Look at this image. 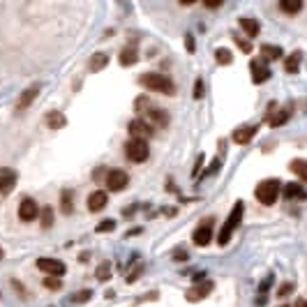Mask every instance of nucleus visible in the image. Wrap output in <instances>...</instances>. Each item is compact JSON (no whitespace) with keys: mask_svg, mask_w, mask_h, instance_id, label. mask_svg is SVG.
<instances>
[{"mask_svg":"<svg viewBox=\"0 0 307 307\" xmlns=\"http://www.w3.org/2000/svg\"><path fill=\"white\" fill-rule=\"evenodd\" d=\"M139 81L146 90H153V93H162V95H174L176 93L174 81L169 79V76H164V74H160V72H148V74H143Z\"/></svg>","mask_w":307,"mask_h":307,"instance_id":"1","label":"nucleus"},{"mask_svg":"<svg viewBox=\"0 0 307 307\" xmlns=\"http://www.w3.org/2000/svg\"><path fill=\"white\" fill-rule=\"evenodd\" d=\"M243 213H245V203L243 201H238L234 206V210L229 213L227 222H224V227L220 229V236H217V243H220L222 247L227 245L229 241H231V236H234V231L238 227H241V222H243Z\"/></svg>","mask_w":307,"mask_h":307,"instance_id":"2","label":"nucleus"},{"mask_svg":"<svg viewBox=\"0 0 307 307\" xmlns=\"http://www.w3.org/2000/svg\"><path fill=\"white\" fill-rule=\"evenodd\" d=\"M280 192H282L280 181L270 178V181H263V183H259V185H256L254 196H256V201H259V203H263V206H273L275 201H277V196H280Z\"/></svg>","mask_w":307,"mask_h":307,"instance_id":"3","label":"nucleus"},{"mask_svg":"<svg viewBox=\"0 0 307 307\" xmlns=\"http://www.w3.org/2000/svg\"><path fill=\"white\" fill-rule=\"evenodd\" d=\"M125 155L127 160L134 162V164H141V162L148 160L150 155V148H148V141H141V139H132L125 143Z\"/></svg>","mask_w":307,"mask_h":307,"instance_id":"4","label":"nucleus"},{"mask_svg":"<svg viewBox=\"0 0 307 307\" xmlns=\"http://www.w3.org/2000/svg\"><path fill=\"white\" fill-rule=\"evenodd\" d=\"M37 268H40L42 273H47L49 277H58V280H61L62 275H65V270H67V266L62 263L61 259H47V256L37 259Z\"/></svg>","mask_w":307,"mask_h":307,"instance_id":"5","label":"nucleus"},{"mask_svg":"<svg viewBox=\"0 0 307 307\" xmlns=\"http://www.w3.org/2000/svg\"><path fill=\"white\" fill-rule=\"evenodd\" d=\"M127 183H129V178H127V174L123 171V169H111L107 174V187L109 192H123L127 187Z\"/></svg>","mask_w":307,"mask_h":307,"instance_id":"6","label":"nucleus"},{"mask_svg":"<svg viewBox=\"0 0 307 307\" xmlns=\"http://www.w3.org/2000/svg\"><path fill=\"white\" fill-rule=\"evenodd\" d=\"M127 129H129V134H132V139H141V141H148L150 136H153V132H155L153 127L148 125L143 118H134Z\"/></svg>","mask_w":307,"mask_h":307,"instance_id":"7","label":"nucleus"},{"mask_svg":"<svg viewBox=\"0 0 307 307\" xmlns=\"http://www.w3.org/2000/svg\"><path fill=\"white\" fill-rule=\"evenodd\" d=\"M141 118L153 127V129H155V127H167L169 125V116L164 114L162 109H155V107L143 109V116H141Z\"/></svg>","mask_w":307,"mask_h":307,"instance_id":"8","label":"nucleus"},{"mask_svg":"<svg viewBox=\"0 0 307 307\" xmlns=\"http://www.w3.org/2000/svg\"><path fill=\"white\" fill-rule=\"evenodd\" d=\"M213 289H215V282L213 280H203L199 287H192V289H189L185 298L189 303H199V301H203V298H208Z\"/></svg>","mask_w":307,"mask_h":307,"instance_id":"9","label":"nucleus"},{"mask_svg":"<svg viewBox=\"0 0 307 307\" xmlns=\"http://www.w3.org/2000/svg\"><path fill=\"white\" fill-rule=\"evenodd\" d=\"M37 215H40V206H37V201L35 199H23L19 203V220L21 222H33L37 220Z\"/></svg>","mask_w":307,"mask_h":307,"instance_id":"10","label":"nucleus"},{"mask_svg":"<svg viewBox=\"0 0 307 307\" xmlns=\"http://www.w3.org/2000/svg\"><path fill=\"white\" fill-rule=\"evenodd\" d=\"M109 203V196L104 189H97V192H93L90 196H88V210L90 213H100V210H104Z\"/></svg>","mask_w":307,"mask_h":307,"instance_id":"11","label":"nucleus"},{"mask_svg":"<svg viewBox=\"0 0 307 307\" xmlns=\"http://www.w3.org/2000/svg\"><path fill=\"white\" fill-rule=\"evenodd\" d=\"M249 69H252V81L254 83H266V81L270 79V69L266 67V62L263 61H252Z\"/></svg>","mask_w":307,"mask_h":307,"instance_id":"12","label":"nucleus"},{"mask_svg":"<svg viewBox=\"0 0 307 307\" xmlns=\"http://www.w3.org/2000/svg\"><path fill=\"white\" fill-rule=\"evenodd\" d=\"M210 241H213V227H210V222H206V224H201L194 231V245L206 247V245H210Z\"/></svg>","mask_w":307,"mask_h":307,"instance_id":"13","label":"nucleus"},{"mask_svg":"<svg viewBox=\"0 0 307 307\" xmlns=\"http://www.w3.org/2000/svg\"><path fill=\"white\" fill-rule=\"evenodd\" d=\"M14 185H16V171L2 167V169H0V194L12 192Z\"/></svg>","mask_w":307,"mask_h":307,"instance_id":"14","label":"nucleus"},{"mask_svg":"<svg viewBox=\"0 0 307 307\" xmlns=\"http://www.w3.org/2000/svg\"><path fill=\"white\" fill-rule=\"evenodd\" d=\"M254 134H256V127L254 125L238 127V129L234 132V143H238V146H247V143L254 139Z\"/></svg>","mask_w":307,"mask_h":307,"instance_id":"15","label":"nucleus"},{"mask_svg":"<svg viewBox=\"0 0 307 307\" xmlns=\"http://www.w3.org/2000/svg\"><path fill=\"white\" fill-rule=\"evenodd\" d=\"M37 95H40V86H30L28 90H23V95L19 97V104H16V111H26L37 100Z\"/></svg>","mask_w":307,"mask_h":307,"instance_id":"16","label":"nucleus"},{"mask_svg":"<svg viewBox=\"0 0 307 307\" xmlns=\"http://www.w3.org/2000/svg\"><path fill=\"white\" fill-rule=\"evenodd\" d=\"M301 62H303V51H294V54H289V58L284 61V69H287V74H296V72H298Z\"/></svg>","mask_w":307,"mask_h":307,"instance_id":"17","label":"nucleus"},{"mask_svg":"<svg viewBox=\"0 0 307 307\" xmlns=\"http://www.w3.org/2000/svg\"><path fill=\"white\" fill-rule=\"evenodd\" d=\"M238 26L245 30L249 37H256V35L261 33V26H259V21H254V19H247V16H243L241 21H238Z\"/></svg>","mask_w":307,"mask_h":307,"instance_id":"18","label":"nucleus"},{"mask_svg":"<svg viewBox=\"0 0 307 307\" xmlns=\"http://www.w3.org/2000/svg\"><path fill=\"white\" fill-rule=\"evenodd\" d=\"M47 125L51 127V129H61V127L67 125V116L61 114V111H51V114L47 116Z\"/></svg>","mask_w":307,"mask_h":307,"instance_id":"19","label":"nucleus"},{"mask_svg":"<svg viewBox=\"0 0 307 307\" xmlns=\"http://www.w3.org/2000/svg\"><path fill=\"white\" fill-rule=\"evenodd\" d=\"M284 196H287L289 201H291V199H301V201H303V199H307V192L303 189L301 185H296V183H289V185L284 187Z\"/></svg>","mask_w":307,"mask_h":307,"instance_id":"20","label":"nucleus"},{"mask_svg":"<svg viewBox=\"0 0 307 307\" xmlns=\"http://www.w3.org/2000/svg\"><path fill=\"white\" fill-rule=\"evenodd\" d=\"M109 65V56L107 54H95L93 58H90V72H102L104 67Z\"/></svg>","mask_w":307,"mask_h":307,"instance_id":"21","label":"nucleus"},{"mask_svg":"<svg viewBox=\"0 0 307 307\" xmlns=\"http://www.w3.org/2000/svg\"><path fill=\"white\" fill-rule=\"evenodd\" d=\"M261 56H263V61H277V58H282V49L275 47V44H263Z\"/></svg>","mask_w":307,"mask_h":307,"instance_id":"22","label":"nucleus"},{"mask_svg":"<svg viewBox=\"0 0 307 307\" xmlns=\"http://www.w3.org/2000/svg\"><path fill=\"white\" fill-rule=\"evenodd\" d=\"M289 116H291V111L289 109H280L275 116H268V125L270 127H280V125H284V123L289 121Z\"/></svg>","mask_w":307,"mask_h":307,"instance_id":"23","label":"nucleus"},{"mask_svg":"<svg viewBox=\"0 0 307 307\" xmlns=\"http://www.w3.org/2000/svg\"><path fill=\"white\" fill-rule=\"evenodd\" d=\"M289 169H291L303 183H307V162L305 160H294L291 164H289Z\"/></svg>","mask_w":307,"mask_h":307,"instance_id":"24","label":"nucleus"},{"mask_svg":"<svg viewBox=\"0 0 307 307\" xmlns=\"http://www.w3.org/2000/svg\"><path fill=\"white\" fill-rule=\"evenodd\" d=\"M118 61H121V65H123V67H132L134 62L139 61V54H136V49L129 47V49H125V51H123Z\"/></svg>","mask_w":307,"mask_h":307,"instance_id":"25","label":"nucleus"},{"mask_svg":"<svg viewBox=\"0 0 307 307\" xmlns=\"http://www.w3.org/2000/svg\"><path fill=\"white\" fill-rule=\"evenodd\" d=\"M280 9L284 14H298L303 9V2H301V0H282Z\"/></svg>","mask_w":307,"mask_h":307,"instance_id":"26","label":"nucleus"},{"mask_svg":"<svg viewBox=\"0 0 307 307\" xmlns=\"http://www.w3.org/2000/svg\"><path fill=\"white\" fill-rule=\"evenodd\" d=\"M273 282H275V277L273 275H268L266 280L259 284V303H266V294H268V289L273 287Z\"/></svg>","mask_w":307,"mask_h":307,"instance_id":"27","label":"nucleus"},{"mask_svg":"<svg viewBox=\"0 0 307 307\" xmlns=\"http://www.w3.org/2000/svg\"><path fill=\"white\" fill-rule=\"evenodd\" d=\"M215 61L220 62V65H229V62L234 61V54H231L229 49H217V51H215Z\"/></svg>","mask_w":307,"mask_h":307,"instance_id":"28","label":"nucleus"},{"mask_svg":"<svg viewBox=\"0 0 307 307\" xmlns=\"http://www.w3.org/2000/svg\"><path fill=\"white\" fill-rule=\"evenodd\" d=\"M97 280H102V282L111 280V261L100 263V268H97Z\"/></svg>","mask_w":307,"mask_h":307,"instance_id":"29","label":"nucleus"},{"mask_svg":"<svg viewBox=\"0 0 307 307\" xmlns=\"http://www.w3.org/2000/svg\"><path fill=\"white\" fill-rule=\"evenodd\" d=\"M51 224H54V210L47 206V208H42V227L49 229Z\"/></svg>","mask_w":307,"mask_h":307,"instance_id":"30","label":"nucleus"},{"mask_svg":"<svg viewBox=\"0 0 307 307\" xmlns=\"http://www.w3.org/2000/svg\"><path fill=\"white\" fill-rule=\"evenodd\" d=\"M114 229H116V222L107 220V222H100V224L95 227V231H97V234H109V231H114Z\"/></svg>","mask_w":307,"mask_h":307,"instance_id":"31","label":"nucleus"},{"mask_svg":"<svg viewBox=\"0 0 307 307\" xmlns=\"http://www.w3.org/2000/svg\"><path fill=\"white\" fill-rule=\"evenodd\" d=\"M90 298H93V291H79V294H74L72 296V303H88L90 301Z\"/></svg>","mask_w":307,"mask_h":307,"instance_id":"32","label":"nucleus"},{"mask_svg":"<svg viewBox=\"0 0 307 307\" xmlns=\"http://www.w3.org/2000/svg\"><path fill=\"white\" fill-rule=\"evenodd\" d=\"M234 42L241 47V51L243 54H249L252 51V42H247V40H243V37H238V35H234Z\"/></svg>","mask_w":307,"mask_h":307,"instance_id":"33","label":"nucleus"},{"mask_svg":"<svg viewBox=\"0 0 307 307\" xmlns=\"http://www.w3.org/2000/svg\"><path fill=\"white\" fill-rule=\"evenodd\" d=\"M44 287L58 291V289H61V280H58V277H44Z\"/></svg>","mask_w":307,"mask_h":307,"instance_id":"34","label":"nucleus"},{"mask_svg":"<svg viewBox=\"0 0 307 307\" xmlns=\"http://www.w3.org/2000/svg\"><path fill=\"white\" fill-rule=\"evenodd\" d=\"M72 210H74V206H72V201H69V194L65 192V194H62V213L69 215Z\"/></svg>","mask_w":307,"mask_h":307,"instance_id":"35","label":"nucleus"},{"mask_svg":"<svg viewBox=\"0 0 307 307\" xmlns=\"http://www.w3.org/2000/svg\"><path fill=\"white\" fill-rule=\"evenodd\" d=\"M194 97H196V100H201V97H203V81H201V79L194 81Z\"/></svg>","mask_w":307,"mask_h":307,"instance_id":"36","label":"nucleus"},{"mask_svg":"<svg viewBox=\"0 0 307 307\" xmlns=\"http://www.w3.org/2000/svg\"><path fill=\"white\" fill-rule=\"evenodd\" d=\"M291 291H294V284H291V282H287V284H282V287H280L277 296H282V298H284V296H289Z\"/></svg>","mask_w":307,"mask_h":307,"instance_id":"37","label":"nucleus"},{"mask_svg":"<svg viewBox=\"0 0 307 307\" xmlns=\"http://www.w3.org/2000/svg\"><path fill=\"white\" fill-rule=\"evenodd\" d=\"M185 47H187V51H189V54L194 51V37H192V35H185Z\"/></svg>","mask_w":307,"mask_h":307,"instance_id":"38","label":"nucleus"},{"mask_svg":"<svg viewBox=\"0 0 307 307\" xmlns=\"http://www.w3.org/2000/svg\"><path fill=\"white\" fill-rule=\"evenodd\" d=\"M203 5H206V7H210V9H215V7H220V5H222V0H206Z\"/></svg>","mask_w":307,"mask_h":307,"instance_id":"39","label":"nucleus"},{"mask_svg":"<svg viewBox=\"0 0 307 307\" xmlns=\"http://www.w3.org/2000/svg\"><path fill=\"white\" fill-rule=\"evenodd\" d=\"M192 280H194V282H203V280H206V273H194V275H192Z\"/></svg>","mask_w":307,"mask_h":307,"instance_id":"40","label":"nucleus"},{"mask_svg":"<svg viewBox=\"0 0 307 307\" xmlns=\"http://www.w3.org/2000/svg\"><path fill=\"white\" fill-rule=\"evenodd\" d=\"M174 259H176V261H185V259H187V254H185V252H176Z\"/></svg>","mask_w":307,"mask_h":307,"instance_id":"41","label":"nucleus"},{"mask_svg":"<svg viewBox=\"0 0 307 307\" xmlns=\"http://www.w3.org/2000/svg\"><path fill=\"white\" fill-rule=\"evenodd\" d=\"M294 307H307V301H305V298H301V301H296Z\"/></svg>","mask_w":307,"mask_h":307,"instance_id":"42","label":"nucleus"},{"mask_svg":"<svg viewBox=\"0 0 307 307\" xmlns=\"http://www.w3.org/2000/svg\"><path fill=\"white\" fill-rule=\"evenodd\" d=\"M2 256H5V254H2V247H0V259H2Z\"/></svg>","mask_w":307,"mask_h":307,"instance_id":"43","label":"nucleus"},{"mask_svg":"<svg viewBox=\"0 0 307 307\" xmlns=\"http://www.w3.org/2000/svg\"><path fill=\"white\" fill-rule=\"evenodd\" d=\"M282 307H287V305H282Z\"/></svg>","mask_w":307,"mask_h":307,"instance_id":"44","label":"nucleus"}]
</instances>
